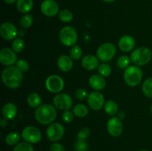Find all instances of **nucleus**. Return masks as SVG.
<instances>
[{
    "label": "nucleus",
    "mask_w": 152,
    "mask_h": 151,
    "mask_svg": "<svg viewBox=\"0 0 152 151\" xmlns=\"http://www.w3.org/2000/svg\"><path fill=\"white\" fill-rule=\"evenodd\" d=\"M64 84L63 79L57 75L50 76L45 81L46 88L49 92L53 93H58L62 91Z\"/></svg>",
    "instance_id": "obj_9"
},
{
    "label": "nucleus",
    "mask_w": 152,
    "mask_h": 151,
    "mask_svg": "<svg viewBox=\"0 0 152 151\" xmlns=\"http://www.w3.org/2000/svg\"><path fill=\"white\" fill-rule=\"evenodd\" d=\"M73 113L76 116L83 118L88 113V108L83 104H77L73 108Z\"/></svg>",
    "instance_id": "obj_24"
},
{
    "label": "nucleus",
    "mask_w": 152,
    "mask_h": 151,
    "mask_svg": "<svg viewBox=\"0 0 152 151\" xmlns=\"http://www.w3.org/2000/svg\"><path fill=\"white\" fill-rule=\"evenodd\" d=\"M151 114H152V105H151Z\"/></svg>",
    "instance_id": "obj_44"
},
{
    "label": "nucleus",
    "mask_w": 152,
    "mask_h": 151,
    "mask_svg": "<svg viewBox=\"0 0 152 151\" xmlns=\"http://www.w3.org/2000/svg\"><path fill=\"white\" fill-rule=\"evenodd\" d=\"M57 66L63 72H68L73 68V59L71 56L62 55L58 58Z\"/></svg>",
    "instance_id": "obj_19"
},
{
    "label": "nucleus",
    "mask_w": 152,
    "mask_h": 151,
    "mask_svg": "<svg viewBox=\"0 0 152 151\" xmlns=\"http://www.w3.org/2000/svg\"><path fill=\"white\" fill-rule=\"evenodd\" d=\"M34 6L33 0H17L16 8L20 13H28L32 10Z\"/></svg>",
    "instance_id": "obj_21"
},
{
    "label": "nucleus",
    "mask_w": 152,
    "mask_h": 151,
    "mask_svg": "<svg viewBox=\"0 0 152 151\" xmlns=\"http://www.w3.org/2000/svg\"><path fill=\"white\" fill-rule=\"evenodd\" d=\"M41 11L48 17H53L59 13V5L53 0H45L40 6Z\"/></svg>",
    "instance_id": "obj_15"
},
{
    "label": "nucleus",
    "mask_w": 152,
    "mask_h": 151,
    "mask_svg": "<svg viewBox=\"0 0 152 151\" xmlns=\"http://www.w3.org/2000/svg\"><path fill=\"white\" fill-rule=\"evenodd\" d=\"M74 150L75 151H88V144L85 140H77L74 143Z\"/></svg>",
    "instance_id": "obj_34"
},
{
    "label": "nucleus",
    "mask_w": 152,
    "mask_h": 151,
    "mask_svg": "<svg viewBox=\"0 0 152 151\" xmlns=\"http://www.w3.org/2000/svg\"><path fill=\"white\" fill-rule=\"evenodd\" d=\"M59 38L63 45L70 47L75 45L78 39V35L77 30L73 27L65 26L59 31Z\"/></svg>",
    "instance_id": "obj_5"
},
{
    "label": "nucleus",
    "mask_w": 152,
    "mask_h": 151,
    "mask_svg": "<svg viewBox=\"0 0 152 151\" xmlns=\"http://www.w3.org/2000/svg\"><path fill=\"white\" fill-rule=\"evenodd\" d=\"M56 110L53 105H42L35 111V118L39 124L43 125L50 124L56 117Z\"/></svg>",
    "instance_id": "obj_2"
},
{
    "label": "nucleus",
    "mask_w": 152,
    "mask_h": 151,
    "mask_svg": "<svg viewBox=\"0 0 152 151\" xmlns=\"http://www.w3.org/2000/svg\"><path fill=\"white\" fill-rule=\"evenodd\" d=\"M25 48V42L20 38H15L12 43V50L16 53H20Z\"/></svg>",
    "instance_id": "obj_30"
},
{
    "label": "nucleus",
    "mask_w": 152,
    "mask_h": 151,
    "mask_svg": "<svg viewBox=\"0 0 152 151\" xmlns=\"http://www.w3.org/2000/svg\"><path fill=\"white\" fill-rule=\"evenodd\" d=\"M17 107L13 103H7L3 106L1 110V113L3 117L7 120L13 119L17 114Z\"/></svg>",
    "instance_id": "obj_20"
},
{
    "label": "nucleus",
    "mask_w": 152,
    "mask_h": 151,
    "mask_svg": "<svg viewBox=\"0 0 152 151\" xmlns=\"http://www.w3.org/2000/svg\"><path fill=\"white\" fill-rule=\"evenodd\" d=\"M90 136V130L88 127H83L81 130H79L77 133V139L79 140H85L86 141Z\"/></svg>",
    "instance_id": "obj_36"
},
{
    "label": "nucleus",
    "mask_w": 152,
    "mask_h": 151,
    "mask_svg": "<svg viewBox=\"0 0 152 151\" xmlns=\"http://www.w3.org/2000/svg\"><path fill=\"white\" fill-rule=\"evenodd\" d=\"M152 53L146 47H140L134 50L131 54V60L137 66H143L151 61Z\"/></svg>",
    "instance_id": "obj_4"
},
{
    "label": "nucleus",
    "mask_w": 152,
    "mask_h": 151,
    "mask_svg": "<svg viewBox=\"0 0 152 151\" xmlns=\"http://www.w3.org/2000/svg\"><path fill=\"white\" fill-rule=\"evenodd\" d=\"M59 18L62 22H69L73 19V13H71V10L65 9L59 12Z\"/></svg>",
    "instance_id": "obj_32"
},
{
    "label": "nucleus",
    "mask_w": 152,
    "mask_h": 151,
    "mask_svg": "<svg viewBox=\"0 0 152 151\" xmlns=\"http://www.w3.org/2000/svg\"><path fill=\"white\" fill-rule=\"evenodd\" d=\"M13 151H34V149L31 143L23 142H19L17 144L15 145Z\"/></svg>",
    "instance_id": "obj_28"
},
{
    "label": "nucleus",
    "mask_w": 152,
    "mask_h": 151,
    "mask_svg": "<svg viewBox=\"0 0 152 151\" xmlns=\"http://www.w3.org/2000/svg\"><path fill=\"white\" fill-rule=\"evenodd\" d=\"M89 85L91 87L94 89L95 90H103L106 86V81H105L104 77L100 75H93L89 78Z\"/></svg>",
    "instance_id": "obj_18"
},
{
    "label": "nucleus",
    "mask_w": 152,
    "mask_h": 151,
    "mask_svg": "<svg viewBox=\"0 0 152 151\" xmlns=\"http://www.w3.org/2000/svg\"><path fill=\"white\" fill-rule=\"evenodd\" d=\"M16 67L21 71L22 73H25L29 70V64L26 60L23 59H19L16 62Z\"/></svg>",
    "instance_id": "obj_35"
},
{
    "label": "nucleus",
    "mask_w": 152,
    "mask_h": 151,
    "mask_svg": "<svg viewBox=\"0 0 152 151\" xmlns=\"http://www.w3.org/2000/svg\"><path fill=\"white\" fill-rule=\"evenodd\" d=\"M131 59L128 56H122L117 59V66L121 69H125L129 67Z\"/></svg>",
    "instance_id": "obj_33"
},
{
    "label": "nucleus",
    "mask_w": 152,
    "mask_h": 151,
    "mask_svg": "<svg viewBox=\"0 0 152 151\" xmlns=\"http://www.w3.org/2000/svg\"><path fill=\"white\" fill-rule=\"evenodd\" d=\"M21 136L25 142L31 144H37L41 141L42 133L37 127L34 126H28L22 130Z\"/></svg>",
    "instance_id": "obj_7"
},
{
    "label": "nucleus",
    "mask_w": 152,
    "mask_h": 151,
    "mask_svg": "<svg viewBox=\"0 0 152 151\" xmlns=\"http://www.w3.org/2000/svg\"><path fill=\"white\" fill-rule=\"evenodd\" d=\"M142 70L137 65H132L125 70L124 80L130 87H135L141 82L142 79Z\"/></svg>",
    "instance_id": "obj_3"
},
{
    "label": "nucleus",
    "mask_w": 152,
    "mask_h": 151,
    "mask_svg": "<svg viewBox=\"0 0 152 151\" xmlns=\"http://www.w3.org/2000/svg\"><path fill=\"white\" fill-rule=\"evenodd\" d=\"M104 109L108 115H114L117 113V111H118V105L117 102L114 101L108 100L105 103Z\"/></svg>",
    "instance_id": "obj_23"
},
{
    "label": "nucleus",
    "mask_w": 152,
    "mask_h": 151,
    "mask_svg": "<svg viewBox=\"0 0 152 151\" xmlns=\"http://www.w3.org/2000/svg\"><path fill=\"white\" fill-rule=\"evenodd\" d=\"M118 45L123 52H130L135 47V40L131 36H123L119 40Z\"/></svg>",
    "instance_id": "obj_16"
},
{
    "label": "nucleus",
    "mask_w": 152,
    "mask_h": 151,
    "mask_svg": "<svg viewBox=\"0 0 152 151\" xmlns=\"http://www.w3.org/2000/svg\"><path fill=\"white\" fill-rule=\"evenodd\" d=\"M116 47L112 43L106 42L101 44L96 50V56L99 60L103 62H109L115 55Z\"/></svg>",
    "instance_id": "obj_6"
},
{
    "label": "nucleus",
    "mask_w": 152,
    "mask_h": 151,
    "mask_svg": "<svg viewBox=\"0 0 152 151\" xmlns=\"http://www.w3.org/2000/svg\"><path fill=\"white\" fill-rule=\"evenodd\" d=\"M33 18L32 16L30 14H25L23 16H22L19 21V23L20 25L22 26V28H25V29H28L31 27L33 24Z\"/></svg>",
    "instance_id": "obj_29"
},
{
    "label": "nucleus",
    "mask_w": 152,
    "mask_h": 151,
    "mask_svg": "<svg viewBox=\"0 0 152 151\" xmlns=\"http://www.w3.org/2000/svg\"><path fill=\"white\" fill-rule=\"evenodd\" d=\"M75 97L77 98L78 100L80 101H84L85 99H88V92L86 91L85 89H77L75 91Z\"/></svg>",
    "instance_id": "obj_37"
},
{
    "label": "nucleus",
    "mask_w": 152,
    "mask_h": 151,
    "mask_svg": "<svg viewBox=\"0 0 152 151\" xmlns=\"http://www.w3.org/2000/svg\"><path fill=\"white\" fill-rule=\"evenodd\" d=\"M102 1L107 3H111V2H113L114 1H115V0H102Z\"/></svg>",
    "instance_id": "obj_42"
},
{
    "label": "nucleus",
    "mask_w": 152,
    "mask_h": 151,
    "mask_svg": "<svg viewBox=\"0 0 152 151\" xmlns=\"http://www.w3.org/2000/svg\"><path fill=\"white\" fill-rule=\"evenodd\" d=\"M111 67L108 64L102 63L98 67V73L102 77H108L111 74Z\"/></svg>",
    "instance_id": "obj_27"
},
{
    "label": "nucleus",
    "mask_w": 152,
    "mask_h": 151,
    "mask_svg": "<svg viewBox=\"0 0 152 151\" xmlns=\"http://www.w3.org/2000/svg\"><path fill=\"white\" fill-rule=\"evenodd\" d=\"M107 130L113 137H118L122 134L123 125L121 119L118 117H112L107 122Z\"/></svg>",
    "instance_id": "obj_11"
},
{
    "label": "nucleus",
    "mask_w": 152,
    "mask_h": 151,
    "mask_svg": "<svg viewBox=\"0 0 152 151\" xmlns=\"http://www.w3.org/2000/svg\"><path fill=\"white\" fill-rule=\"evenodd\" d=\"M87 99L89 107L94 110H99L105 105V98L99 92H91Z\"/></svg>",
    "instance_id": "obj_12"
},
{
    "label": "nucleus",
    "mask_w": 152,
    "mask_h": 151,
    "mask_svg": "<svg viewBox=\"0 0 152 151\" xmlns=\"http://www.w3.org/2000/svg\"><path fill=\"white\" fill-rule=\"evenodd\" d=\"M50 151H65L63 145L58 142H53L50 147Z\"/></svg>",
    "instance_id": "obj_39"
},
{
    "label": "nucleus",
    "mask_w": 152,
    "mask_h": 151,
    "mask_svg": "<svg viewBox=\"0 0 152 151\" xmlns=\"http://www.w3.org/2000/svg\"><path fill=\"white\" fill-rule=\"evenodd\" d=\"M139 151H148V150H140Z\"/></svg>",
    "instance_id": "obj_43"
},
{
    "label": "nucleus",
    "mask_w": 152,
    "mask_h": 151,
    "mask_svg": "<svg viewBox=\"0 0 152 151\" xmlns=\"http://www.w3.org/2000/svg\"><path fill=\"white\" fill-rule=\"evenodd\" d=\"M70 56L74 60H79L83 56V50L79 45H74L70 51Z\"/></svg>",
    "instance_id": "obj_31"
},
{
    "label": "nucleus",
    "mask_w": 152,
    "mask_h": 151,
    "mask_svg": "<svg viewBox=\"0 0 152 151\" xmlns=\"http://www.w3.org/2000/svg\"><path fill=\"white\" fill-rule=\"evenodd\" d=\"M4 1L7 4H13L15 1H17V0H4Z\"/></svg>",
    "instance_id": "obj_41"
},
{
    "label": "nucleus",
    "mask_w": 152,
    "mask_h": 151,
    "mask_svg": "<svg viewBox=\"0 0 152 151\" xmlns=\"http://www.w3.org/2000/svg\"><path fill=\"white\" fill-rule=\"evenodd\" d=\"M1 79L4 85L10 89L20 87L23 81L22 73L16 67L10 66L4 69L1 73Z\"/></svg>",
    "instance_id": "obj_1"
},
{
    "label": "nucleus",
    "mask_w": 152,
    "mask_h": 151,
    "mask_svg": "<svg viewBox=\"0 0 152 151\" xmlns=\"http://www.w3.org/2000/svg\"><path fill=\"white\" fill-rule=\"evenodd\" d=\"M65 131V127L62 124L51 123L48 127L46 135L49 141L52 142H57L63 137Z\"/></svg>",
    "instance_id": "obj_8"
},
{
    "label": "nucleus",
    "mask_w": 152,
    "mask_h": 151,
    "mask_svg": "<svg viewBox=\"0 0 152 151\" xmlns=\"http://www.w3.org/2000/svg\"><path fill=\"white\" fill-rule=\"evenodd\" d=\"M53 105L62 110H69L72 107L73 101L71 96L66 93H59L53 98Z\"/></svg>",
    "instance_id": "obj_10"
},
{
    "label": "nucleus",
    "mask_w": 152,
    "mask_h": 151,
    "mask_svg": "<svg viewBox=\"0 0 152 151\" xmlns=\"http://www.w3.org/2000/svg\"><path fill=\"white\" fill-rule=\"evenodd\" d=\"M74 113L70 110H65L62 113V120L65 123H70L74 120Z\"/></svg>",
    "instance_id": "obj_38"
},
{
    "label": "nucleus",
    "mask_w": 152,
    "mask_h": 151,
    "mask_svg": "<svg viewBox=\"0 0 152 151\" xmlns=\"http://www.w3.org/2000/svg\"><path fill=\"white\" fill-rule=\"evenodd\" d=\"M41 96L37 93H31L27 98L28 105L32 108H37L41 105Z\"/></svg>",
    "instance_id": "obj_22"
},
{
    "label": "nucleus",
    "mask_w": 152,
    "mask_h": 151,
    "mask_svg": "<svg viewBox=\"0 0 152 151\" xmlns=\"http://www.w3.org/2000/svg\"><path fill=\"white\" fill-rule=\"evenodd\" d=\"M142 90L145 96L152 98V77L147 78L142 84Z\"/></svg>",
    "instance_id": "obj_26"
},
{
    "label": "nucleus",
    "mask_w": 152,
    "mask_h": 151,
    "mask_svg": "<svg viewBox=\"0 0 152 151\" xmlns=\"http://www.w3.org/2000/svg\"><path fill=\"white\" fill-rule=\"evenodd\" d=\"M0 124H1V127H6V126L7 125V119L4 118H2L1 119V121H0Z\"/></svg>",
    "instance_id": "obj_40"
},
{
    "label": "nucleus",
    "mask_w": 152,
    "mask_h": 151,
    "mask_svg": "<svg viewBox=\"0 0 152 151\" xmlns=\"http://www.w3.org/2000/svg\"><path fill=\"white\" fill-rule=\"evenodd\" d=\"M18 34L17 29L13 24L10 22H4L0 28V35L7 41L14 39Z\"/></svg>",
    "instance_id": "obj_13"
},
{
    "label": "nucleus",
    "mask_w": 152,
    "mask_h": 151,
    "mask_svg": "<svg viewBox=\"0 0 152 151\" xmlns=\"http://www.w3.org/2000/svg\"><path fill=\"white\" fill-rule=\"evenodd\" d=\"M82 66L87 70H94L99 67V59L94 55H87L82 60Z\"/></svg>",
    "instance_id": "obj_17"
},
{
    "label": "nucleus",
    "mask_w": 152,
    "mask_h": 151,
    "mask_svg": "<svg viewBox=\"0 0 152 151\" xmlns=\"http://www.w3.org/2000/svg\"><path fill=\"white\" fill-rule=\"evenodd\" d=\"M22 137L20 134H19L16 132H12V133H8L6 136L4 141H5L6 144L9 146H13V145H16L19 143L20 138Z\"/></svg>",
    "instance_id": "obj_25"
},
{
    "label": "nucleus",
    "mask_w": 152,
    "mask_h": 151,
    "mask_svg": "<svg viewBox=\"0 0 152 151\" xmlns=\"http://www.w3.org/2000/svg\"><path fill=\"white\" fill-rule=\"evenodd\" d=\"M16 52L10 48H2L0 51V62L3 65L7 67L13 66L17 62Z\"/></svg>",
    "instance_id": "obj_14"
}]
</instances>
